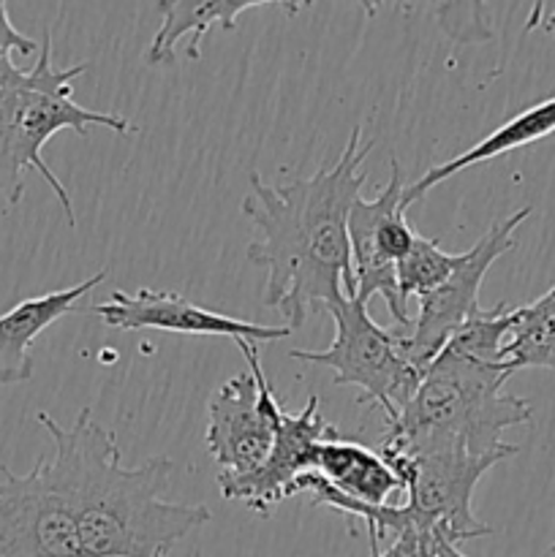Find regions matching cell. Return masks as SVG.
I'll use <instances>...</instances> for the list:
<instances>
[{
    "instance_id": "1",
    "label": "cell",
    "mask_w": 555,
    "mask_h": 557,
    "mask_svg": "<svg viewBox=\"0 0 555 557\" xmlns=\"http://www.w3.org/2000/svg\"><path fill=\"white\" fill-rule=\"evenodd\" d=\"M373 139L351 128L332 166L283 185L250 172L243 215L254 228L248 261L264 270L261 305L299 330L321 308L357 294L348 245V212L368 183L362 172Z\"/></svg>"
},
{
    "instance_id": "2",
    "label": "cell",
    "mask_w": 555,
    "mask_h": 557,
    "mask_svg": "<svg viewBox=\"0 0 555 557\" xmlns=\"http://www.w3.org/2000/svg\"><path fill=\"white\" fill-rule=\"evenodd\" d=\"M36 422L54 444L49 460L74 509L87 557H163L180 539L212 520L207 506L163 498L174 468L169 457L125 466L118 435L101 428L90 408H82L71 428L47 411H38Z\"/></svg>"
},
{
    "instance_id": "3",
    "label": "cell",
    "mask_w": 555,
    "mask_h": 557,
    "mask_svg": "<svg viewBox=\"0 0 555 557\" xmlns=\"http://www.w3.org/2000/svg\"><path fill=\"white\" fill-rule=\"evenodd\" d=\"M511 379L506 364H482L444 346L422 370L411 403L386 424L379 455L384 460H411L422 455H517L501 435L533 417L531 403L506 395Z\"/></svg>"
},
{
    "instance_id": "4",
    "label": "cell",
    "mask_w": 555,
    "mask_h": 557,
    "mask_svg": "<svg viewBox=\"0 0 555 557\" xmlns=\"http://www.w3.org/2000/svg\"><path fill=\"white\" fill-rule=\"evenodd\" d=\"M90 69V63L54 65L52 33H44L33 69H14L0 79V194L11 207L25 194V172H38L54 190L69 226H76V212L65 185L44 163L41 150L60 131L90 136V128H109L118 136L131 131L128 120L114 112H92L74 101L71 82Z\"/></svg>"
},
{
    "instance_id": "5",
    "label": "cell",
    "mask_w": 555,
    "mask_h": 557,
    "mask_svg": "<svg viewBox=\"0 0 555 557\" xmlns=\"http://www.w3.org/2000/svg\"><path fill=\"white\" fill-rule=\"evenodd\" d=\"M335 324V341L324 351H288V359L319 364L335 373V386H359L362 400L386 413V424L400 417L417 392L419 373L403 351V330H384L357 297H341L326 305Z\"/></svg>"
},
{
    "instance_id": "6",
    "label": "cell",
    "mask_w": 555,
    "mask_h": 557,
    "mask_svg": "<svg viewBox=\"0 0 555 557\" xmlns=\"http://www.w3.org/2000/svg\"><path fill=\"white\" fill-rule=\"evenodd\" d=\"M248 370L223 381L207 406L205 444L223 476H245L267 460L283 408L267 381L259 346L237 341Z\"/></svg>"
},
{
    "instance_id": "7",
    "label": "cell",
    "mask_w": 555,
    "mask_h": 557,
    "mask_svg": "<svg viewBox=\"0 0 555 557\" xmlns=\"http://www.w3.org/2000/svg\"><path fill=\"white\" fill-rule=\"evenodd\" d=\"M390 183L375 199L354 201L348 212V245H351V270L357 281V294L365 305L379 294L384 297L392 319L411 330L414 319L408 315V299L397 288V261L411 250L417 232L408 223V205L403 199L406 180L397 158L390 161Z\"/></svg>"
},
{
    "instance_id": "8",
    "label": "cell",
    "mask_w": 555,
    "mask_h": 557,
    "mask_svg": "<svg viewBox=\"0 0 555 557\" xmlns=\"http://www.w3.org/2000/svg\"><path fill=\"white\" fill-rule=\"evenodd\" d=\"M531 207H520L517 212L506 215L504 221H495L477 245L460 253V264L455 267L449 277L441 283L435 292L419 297L417 319L411 330H403V351L414 368L422 373L452 341L457 330L482 310L479 305V288L490 267L515 248V232L528 221Z\"/></svg>"
},
{
    "instance_id": "9",
    "label": "cell",
    "mask_w": 555,
    "mask_h": 557,
    "mask_svg": "<svg viewBox=\"0 0 555 557\" xmlns=\"http://www.w3.org/2000/svg\"><path fill=\"white\" fill-rule=\"evenodd\" d=\"M0 557H87L49 457L27 473L0 466Z\"/></svg>"
},
{
    "instance_id": "10",
    "label": "cell",
    "mask_w": 555,
    "mask_h": 557,
    "mask_svg": "<svg viewBox=\"0 0 555 557\" xmlns=\"http://www.w3.org/2000/svg\"><path fill=\"white\" fill-rule=\"evenodd\" d=\"M511 455H422L411 460H386L406 484L408 511L424 531H439L452 544L493 536V528L473 517V490L479 479Z\"/></svg>"
},
{
    "instance_id": "11",
    "label": "cell",
    "mask_w": 555,
    "mask_h": 557,
    "mask_svg": "<svg viewBox=\"0 0 555 557\" xmlns=\"http://www.w3.org/2000/svg\"><path fill=\"white\" fill-rule=\"evenodd\" d=\"M341 430L321 413L319 397L310 395L299 413L283 411L270 455L256 471L245 473V476L218 473L221 495L226 500H239L256 515L270 517L278 504L297 495L299 476L313 471L321 444L341 438Z\"/></svg>"
},
{
    "instance_id": "12",
    "label": "cell",
    "mask_w": 555,
    "mask_h": 557,
    "mask_svg": "<svg viewBox=\"0 0 555 557\" xmlns=\"http://www.w3.org/2000/svg\"><path fill=\"white\" fill-rule=\"evenodd\" d=\"M90 313H96L103 324L120 332L158 330L174 332V335L232 337L234 343L245 341L254 346L286 341L294 332L288 326H264L232 319V315L190 302L183 294L156 292V288H139L136 294L112 292V299L103 305H92Z\"/></svg>"
},
{
    "instance_id": "13",
    "label": "cell",
    "mask_w": 555,
    "mask_h": 557,
    "mask_svg": "<svg viewBox=\"0 0 555 557\" xmlns=\"http://www.w3.org/2000/svg\"><path fill=\"white\" fill-rule=\"evenodd\" d=\"M107 275L109 270H98L96 275L76 283V286L27 297L0 315V386L25 384L33 379V343H36V337L52 324H58L60 319L74 313L76 302L96 286H101Z\"/></svg>"
},
{
    "instance_id": "14",
    "label": "cell",
    "mask_w": 555,
    "mask_h": 557,
    "mask_svg": "<svg viewBox=\"0 0 555 557\" xmlns=\"http://www.w3.org/2000/svg\"><path fill=\"white\" fill-rule=\"evenodd\" d=\"M259 5H275L286 14H297L308 3H283V0H158L156 9L161 11V27L152 36L145 52L147 65H174V47L183 36H190L188 60L201 58V38L212 30H234L237 16L243 11L259 9Z\"/></svg>"
},
{
    "instance_id": "15",
    "label": "cell",
    "mask_w": 555,
    "mask_h": 557,
    "mask_svg": "<svg viewBox=\"0 0 555 557\" xmlns=\"http://www.w3.org/2000/svg\"><path fill=\"white\" fill-rule=\"evenodd\" d=\"M313 471L337 493L365 506H392L395 495H406V484L395 468L354 435L321 444Z\"/></svg>"
},
{
    "instance_id": "16",
    "label": "cell",
    "mask_w": 555,
    "mask_h": 557,
    "mask_svg": "<svg viewBox=\"0 0 555 557\" xmlns=\"http://www.w3.org/2000/svg\"><path fill=\"white\" fill-rule=\"evenodd\" d=\"M550 134H555V96L522 109L520 114H515V117L506 120L504 125L490 131L484 139H479L477 145L468 147L466 152H460V156L449 158V161L439 163V166H433L430 172H424L422 177L414 180L411 185H406L403 199H406L408 207L417 205L430 188H435V185L444 183V180H452L455 174L466 172V169L477 166V163L493 161V158L506 156V152L520 150V147L533 145V141L547 139Z\"/></svg>"
},
{
    "instance_id": "17",
    "label": "cell",
    "mask_w": 555,
    "mask_h": 557,
    "mask_svg": "<svg viewBox=\"0 0 555 557\" xmlns=\"http://www.w3.org/2000/svg\"><path fill=\"white\" fill-rule=\"evenodd\" d=\"M504 364L511 375L526 368L555 373V286L531 305L515 308L509 341L504 346Z\"/></svg>"
},
{
    "instance_id": "18",
    "label": "cell",
    "mask_w": 555,
    "mask_h": 557,
    "mask_svg": "<svg viewBox=\"0 0 555 557\" xmlns=\"http://www.w3.org/2000/svg\"><path fill=\"white\" fill-rule=\"evenodd\" d=\"M511 321H515V308L509 305L482 308L452 335L446 346L482 364H504V346L509 341Z\"/></svg>"
},
{
    "instance_id": "19",
    "label": "cell",
    "mask_w": 555,
    "mask_h": 557,
    "mask_svg": "<svg viewBox=\"0 0 555 557\" xmlns=\"http://www.w3.org/2000/svg\"><path fill=\"white\" fill-rule=\"evenodd\" d=\"M460 264V253L441 250L439 239H428L417 234L411 250L397 261V288L403 297H424L435 292L446 277Z\"/></svg>"
},
{
    "instance_id": "20",
    "label": "cell",
    "mask_w": 555,
    "mask_h": 557,
    "mask_svg": "<svg viewBox=\"0 0 555 557\" xmlns=\"http://www.w3.org/2000/svg\"><path fill=\"white\" fill-rule=\"evenodd\" d=\"M435 533L406 531L386 544V549H370V557H430L435 547Z\"/></svg>"
},
{
    "instance_id": "21",
    "label": "cell",
    "mask_w": 555,
    "mask_h": 557,
    "mask_svg": "<svg viewBox=\"0 0 555 557\" xmlns=\"http://www.w3.org/2000/svg\"><path fill=\"white\" fill-rule=\"evenodd\" d=\"M20 52V54H33L38 47L33 38H27L25 33H20L14 27V22H11L9 16V5L0 0V54H11V52Z\"/></svg>"
},
{
    "instance_id": "22",
    "label": "cell",
    "mask_w": 555,
    "mask_h": 557,
    "mask_svg": "<svg viewBox=\"0 0 555 557\" xmlns=\"http://www.w3.org/2000/svg\"><path fill=\"white\" fill-rule=\"evenodd\" d=\"M536 27H544V30L555 36V3H533L526 30H536Z\"/></svg>"
},
{
    "instance_id": "23",
    "label": "cell",
    "mask_w": 555,
    "mask_h": 557,
    "mask_svg": "<svg viewBox=\"0 0 555 557\" xmlns=\"http://www.w3.org/2000/svg\"><path fill=\"white\" fill-rule=\"evenodd\" d=\"M430 557H466L460 553V549H457V544H452L449 539H444L439 533V536H435V547H433V555Z\"/></svg>"
},
{
    "instance_id": "24",
    "label": "cell",
    "mask_w": 555,
    "mask_h": 557,
    "mask_svg": "<svg viewBox=\"0 0 555 557\" xmlns=\"http://www.w3.org/2000/svg\"><path fill=\"white\" fill-rule=\"evenodd\" d=\"M14 60H11V54H0V79H3L5 74H9L11 69H14Z\"/></svg>"
},
{
    "instance_id": "25",
    "label": "cell",
    "mask_w": 555,
    "mask_h": 557,
    "mask_svg": "<svg viewBox=\"0 0 555 557\" xmlns=\"http://www.w3.org/2000/svg\"><path fill=\"white\" fill-rule=\"evenodd\" d=\"M550 553H553V555H555V544H553V547H550Z\"/></svg>"
},
{
    "instance_id": "26",
    "label": "cell",
    "mask_w": 555,
    "mask_h": 557,
    "mask_svg": "<svg viewBox=\"0 0 555 557\" xmlns=\"http://www.w3.org/2000/svg\"><path fill=\"white\" fill-rule=\"evenodd\" d=\"M163 557H166V555H163Z\"/></svg>"
}]
</instances>
